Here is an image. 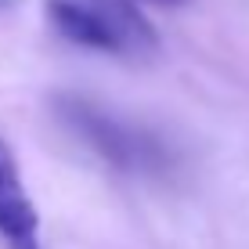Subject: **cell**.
Returning <instances> with one entry per match:
<instances>
[{
  "label": "cell",
  "mask_w": 249,
  "mask_h": 249,
  "mask_svg": "<svg viewBox=\"0 0 249 249\" xmlns=\"http://www.w3.org/2000/svg\"><path fill=\"white\" fill-rule=\"evenodd\" d=\"M54 116L83 148L130 177H166L177 166V152L166 137L144 123L112 112L83 94H54Z\"/></svg>",
  "instance_id": "6da1fadb"
},
{
  "label": "cell",
  "mask_w": 249,
  "mask_h": 249,
  "mask_svg": "<svg viewBox=\"0 0 249 249\" xmlns=\"http://www.w3.org/2000/svg\"><path fill=\"white\" fill-rule=\"evenodd\" d=\"M51 29L72 47L112 58H156L159 33L137 0H44Z\"/></svg>",
  "instance_id": "7a4b0ae2"
},
{
  "label": "cell",
  "mask_w": 249,
  "mask_h": 249,
  "mask_svg": "<svg viewBox=\"0 0 249 249\" xmlns=\"http://www.w3.org/2000/svg\"><path fill=\"white\" fill-rule=\"evenodd\" d=\"M0 242L7 249H44L40 246V213L22 184L15 152L0 141Z\"/></svg>",
  "instance_id": "3957f363"
},
{
  "label": "cell",
  "mask_w": 249,
  "mask_h": 249,
  "mask_svg": "<svg viewBox=\"0 0 249 249\" xmlns=\"http://www.w3.org/2000/svg\"><path fill=\"white\" fill-rule=\"evenodd\" d=\"M156 4H174L177 7V4H184V0H156Z\"/></svg>",
  "instance_id": "277c9868"
},
{
  "label": "cell",
  "mask_w": 249,
  "mask_h": 249,
  "mask_svg": "<svg viewBox=\"0 0 249 249\" xmlns=\"http://www.w3.org/2000/svg\"><path fill=\"white\" fill-rule=\"evenodd\" d=\"M7 4H11V0H0V7H7Z\"/></svg>",
  "instance_id": "5b68a950"
}]
</instances>
